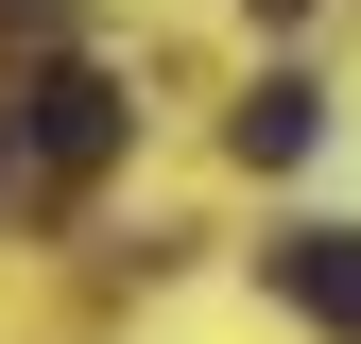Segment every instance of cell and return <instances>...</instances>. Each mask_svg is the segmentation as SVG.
Here are the masks:
<instances>
[{
	"instance_id": "3",
	"label": "cell",
	"mask_w": 361,
	"mask_h": 344,
	"mask_svg": "<svg viewBox=\"0 0 361 344\" xmlns=\"http://www.w3.org/2000/svg\"><path fill=\"white\" fill-rule=\"evenodd\" d=\"M310 138H327V104H310V86L276 69V86H258V104H241V155H258V172H293Z\"/></svg>"
},
{
	"instance_id": "2",
	"label": "cell",
	"mask_w": 361,
	"mask_h": 344,
	"mask_svg": "<svg viewBox=\"0 0 361 344\" xmlns=\"http://www.w3.org/2000/svg\"><path fill=\"white\" fill-rule=\"evenodd\" d=\"M276 293H293L310 327H361V224H293L276 241Z\"/></svg>"
},
{
	"instance_id": "1",
	"label": "cell",
	"mask_w": 361,
	"mask_h": 344,
	"mask_svg": "<svg viewBox=\"0 0 361 344\" xmlns=\"http://www.w3.org/2000/svg\"><path fill=\"white\" fill-rule=\"evenodd\" d=\"M104 155H121V86H104V69H35V86H18V172L69 190V172H104Z\"/></svg>"
}]
</instances>
